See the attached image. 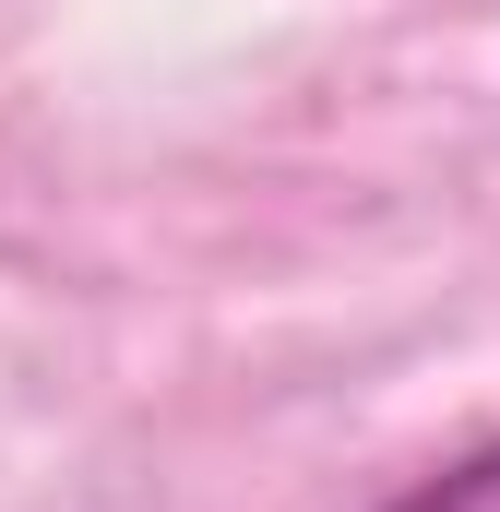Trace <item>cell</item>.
I'll list each match as a JSON object with an SVG mask.
<instances>
[{"mask_svg":"<svg viewBox=\"0 0 500 512\" xmlns=\"http://www.w3.org/2000/svg\"><path fill=\"white\" fill-rule=\"evenodd\" d=\"M370 512H500V441L453 453L441 477H417V489H393V501H370Z\"/></svg>","mask_w":500,"mask_h":512,"instance_id":"1","label":"cell"}]
</instances>
